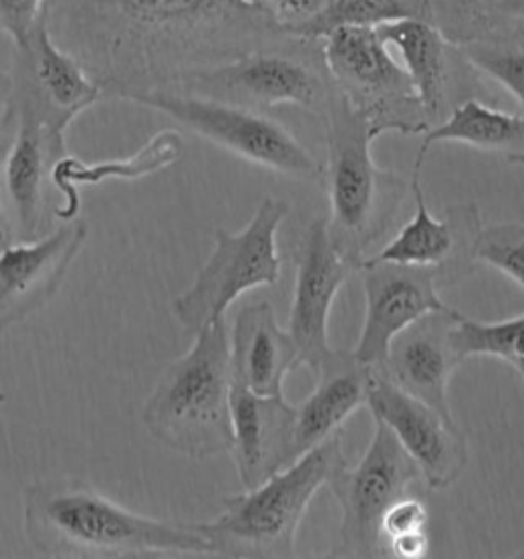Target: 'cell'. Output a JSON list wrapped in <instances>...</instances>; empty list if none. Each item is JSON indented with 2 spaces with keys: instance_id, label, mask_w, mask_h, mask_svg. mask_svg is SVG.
<instances>
[{
  "instance_id": "1",
  "label": "cell",
  "mask_w": 524,
  "mask_h": 559,
  "mask_svg": "<svg viewBox=\"0 0 524 559\" xmlns=\"http://www.w3.org/2000/svg\"><path fill=\"white\" fill-rule=\"evenodd\" d=\"M46 21L105 99L123 100L172 91L262 25L278 27L259 0H46Z\"/></svg>"
},
{
  "instance_id": "2",
  "label": "cell",
  "mask_w": 524,
  "mask_h": 559,
  "mask_svg": "<svg viewBox=\"0 0 524 559\" xmlns=\"http://www.w3.org/2000/svg\"><path fill=\"white\" fill-rule=\"evenodd\" d=\"M23 526L48 558L213 556L195 523L152 519L72 479L35 481L23 492Z\"/></svg>"
},
{
  "instance_id": "3",
  "label": "cell",
  "mask_w": 524,
  "mask_h": 559,
  "mask_svg": "<svg viewBox=\"0 0 524 559\" xmlns=\"http://www.w3.org/2000/svg\"><path fill=\"white\" fill-rule=\"evenodd\" d=\"M322 117L327 146L322 173L330 201L327 234L359 271L367 252L395 226L409 182L377 165L373 144L385 132L334 84Z\"/></svg>"
},
{
  "instance_id": "4",
  "label": "cell",
  "mask_w": 524,
  "mask_h": 559,
  "mask_svg": "<svg viewBox=\"0 0 524 559\" xmlns=\"http://www.w3.org/2000/svg\"><path fill=\"white\" fill-rule=\"evenodd\" d=\"M229 330L226 318L195 332L191 348L170 362L144 404L142 423L154 441L210 460L231 449Z\"/></svg>"
},
{
  "instance_id": "5",
  "label": "cell",
  "mask_w": 524,
  "mask_h": 559,
  "mask_svg": "<svg viewBox=\"0 0 524 559\" xmlns=\"http://www.w3.org/2000/svg\"><path fill=\"white\" fill-rule=\"evenodd\" d=\"M346 463L343 430H336L261 486L226 496L222 514L196 528L213 556L295 558L297 528L311 500Z\"/></svg>"
},
{
  "instance_id": "6",
  "label": "cell",
  "mask_w": 524,
  "mask_h": 559,
  "mask_svg": "<svg viewBox=\"0 0 524 559\" xmlns=\"http://www.w3.org/2000/svg\"><path fill=\"white\" fill-rule=\"evenodd\" d=\"M289 210L283 199L264 198L245 230H215L210 259L193 283L172 301V313L182 329L195 334L207 324L224 320L229 306L246 292L277 285V234Z\"/></svg>"
},
{
  "instance_id": "7",
  "label": "cell",
  "mask_w": 524,
  "mask_h": 559,
  "mask_svg": "<svg viewBox=\"0 0 524 559\" xmlns=\"http://www.w3.org/2000/svg\"><path fill=\"white\" fill-rule=\"evenodd\" d=\"M130 103L175 119L187 132L195 133L250 165L262 166L295 181H322L324 165H320L283 123L259 109L184 91H154L138 95Z\"/></svg>"
},
{
  "instance_id": "8",
  "label": "cell",
  "mask_w": 524,
  "mask_h": 559,
  "mask_svg": "<svg viewBox=\"0 0 524 559\" xmlns=\"http://www.w3.org/2000/svg\"><path fill=\"white\" fill-rule=\"evenodd\" d=\"M373 420L376 432L359 463H346L327 481L343 510L338 545L330 551L332 558H390L381 535V519L395 500L422 479L416 461L392 430L381 420Z\"/></svg>"
},
{
  "instance_id": "9",
  "label": "cell",
  "mask_w": 524,
  "mask_h": 559,
  "mask_svg": "<svg viewBox=\"0 0 524 559\" xmlns=\"http://www.w3.org/2000/svg\"><path fill=\"white\" fill-rule=\"evenodd\" d=\"M322 39L330 81L383 132L414 135L430 128L408 74L376 27L343 25Z\"/></svg>"
},
{
  "instance_id": "10",
  "label": "cell",
  "mask_w": 524,
  "mask_h": 559,
  "mask_svg": "<svg viewBox=\"0 0 524 559\" xmlns=\"http://www.w3.org/2000/svg\"><path fill=\"white\" fill-rule=\"evenodd\" d=\"M327 72L283 51H246L224 64L187 76L172 91L228 100L250 109L295 105L324 116L332 95Z\"/></svg>"
},
{
  "instance_id": "11",
  "label": "cell",
  "mask_w": 524,
  "mask_h": 559,
  "mask_svg": "<svg viewBox=\"0 0 524 559\" xmlns=\"http://www.w3.org/2000/svg\"><path fill=\"white\" fill-rule=\"evenodd\" d=\"M13 99L16 114L66 133L76 117L105 99L95 79L49 34L46 15L15 48Z\"/></svg>"
},
{
  "instance_id": "12",
  "label": "cell",
  "mask_w": 524,
  "mask_h": 559,
  "mask_svg": "<svg viewBox=\"0 0 524 559\" xmlns=\"http://www.w3.org/2000/svg\"><path fill=\"white\" fill-rule=\"evenodd\" d=\"M367 406L416 461L430 490H446L465 472L469 463L467 437L455 418L442 416L404 392L381 367H376Z\"/></svg>"
},
{
  "instance_id": "13",
  "label": "cell",
  "mask_w": 524,
  "mask_h": 559,
  "mask_svg": "<svg viewBox=\"0 0 524 559\" xmlns=\"http://www.w3.org/2000/svg\"><path fill=\"white\" fill-rule=\"evenodd\" d=\"M420 173L422 168H414L409 179V193L416 201L412 219L385 247L365 261L432 269L439 287H449L472 275L477 263L475 242L484 222L475 203L451 205L444 210V217L430 214Z\"/></svg>"
},
{
  "instance_id": "14",
  "label": "cell",
  "mask_w": 524,
  "mask_h": 559,
  "mask_svg": "<svg viewBox=\"0 0 524 559\" xmlns=\"http://www.w3.org/2000/svg\"><path fill=\"white\" fill-rule=\"evenodd\" d=\"M295 287L287 332L291 334L299 365L313 376L334 355L327 338L332 304L357 266L346 261L327 234L326 217H315L297 247Z\"/></svg>"
},
{
  "instance_id": "15",
  "label": "cell",
  "mask_w": 524,
  "mask_h": 559,
  "mask_svg": "<svg viewBox=\"0 0 524 559\" xmlns=\"http://www.w3.org/2000/svg\"><path fill=\"white\" fill-rule=\"evenodd\" d=\"M365 320L353 355L365 365L381 367L393 338L430 312L451 308L439 296L432 269L362 261Z\"/></svg>"
},
{
  "instance_id": "16",
  "label": "cell",
  "mask_w": 524,
  "mask_h": 559,
  "mask_svg": "<svg viewBox=\"0 0 524 559\" xmlns=\"http://www.w3.org/2000/svg\"><path fill=\"white\" fill-rule=\"evenodd\" d=\"M86 234V222L74 217L37 240L0 250V338L58 294Z\"/></svg>"
},
{
  "instance_id": "17",
  "label": "cell",
  "mask_w": 524,
  "mask_h": 559,
  "mask_svg": "<svg viewBox=\"0 0 524 559\" xmlns=\"http://www.w3.org/2000/svg\"><path fill=\"white\" fill-rule=\"evenodd\" d=\"M16 117L19 130L4 165L2 198L13 238L29 242L49 231L53 217L49 214L53 166L68 152L66 133L49 130L29 116L16 114Z\"/></svg>"
},
{
  "instance_id": "18",
  "label": "cell",
  "mask_w": 524,
  "mask_h": 559,
  "mask_svg": "<svg viewBox=\"0 0 524 559\" xmlns=\"http://www.w3.org/2000/svg\"><path fill=\"white\" fill-rule=\"evenodd\" d=\"M231 449L245 490L261 486L295 461V406L283 395H261L231 381Z\"/></svg>"
},
{
  "instance_id": "19",
  "label": "cell",
  "mask_w": 524,
  "mask_h": 559,
  "mask_svg": "<svg viewBox=\"0 0 524 559\" xmlns=\"http://www.w3.org/2000/svg\"><path fill=\"white\" fill-rule=\"evenodd\" d=\"M461 316L455 308L426 313L393 338L381 365L393 383L446 418H453L449 381L463 362L451 343V332Z\"/></svg>"
},
{
  "instance_id": "20",
  "label": "cell",
  "mask_w": 524,
  "mask_h": 559,
  "mask_svg": "<svg viewBox=\"0 0 524 559\" xmlns=\"http://www.w3.org/2000/svg\"><path fill=\"white\" fill-rule=\"evenodd\" d=\"M299 367L294 338L281 329L275 308L250 301L236 313L229 332L231 381L261 395H283L285 378Z\"/></svg>"
},
{
  "instance_id": "21",
  "label": "cell",
  "mask_w": 524,
  "mask_h": 559,
  "mask_svg": "<svg viewBox=\"0 0 524 559\" xmlns=\"http://www.w3.org/2000/svg\"><path fill=\"white\" fill-rule=\"evenodd\" d=\"M376 367L360 362L353 350H334L315 376V388L295 408V460L322 443L367 406Z\"/></svg>"
},
{
  "instance_id": "22",
  "label": "cell",
  "mask_w": 524,
  "mask_h": 559,
  "mask_svg": "<svg viewBox=\"0 0 524 559\" xmlns=\"http://www.w3.org/2000/svg\"><path fill=\"white\" fill-rule=\"evenodd\" d=\"M376 32L408 74L428 126L449 116V39L441 27L422 19H402L377 25Z\"/></svg>"
},
{
  "instance_id": "23",
  "label": "cell",
  "mask_w": 524,
  "mask_h": 559,
  "mask_svg": "<svg viewBox=\"0 0 524 559\" xmlns=\"http://www.w3.org/2000/svg\"><path fill=\"white\" fill-rule=\"evenodd\" d=\"M184 152V140L175 130H163L152 135L138 152L126 158L82 163L68 156L53 166V187L60 191L64 203L56 207V217L74 219L81 212V187H95L107 181H140L156 175L168 166L177 165Z\"/></svg>"
},
{
  "instance_id": "24",
  "label": "cell",
  "mask_w": 524,
  "mask_h": 559,
  "mask_svg": "<svg viewBox=\"0 0 524 559\" xmlns=\"http://www.w3.org/2000/svg\"><path fill=\"white\" fill-rule=\"evenodd\" d=\"M465 144L504 158L508 165L524 166V116L500 111L477 99L457 103L439 126L425 132L414 168H422L434 144Z\"/></svg>"
},
{
  "instance_id": "25",
  "label": "cell",
  "mask_w": 524,
  "mask_h": 559,
  "mask_svg": "<svg viewBox=\"0 0 524 559\" xmlns=\"http://www.w3.org/2000/svg\"><path fill=\"white\" fill-rule=\"evenodd\" d=\"M402 19L434 23V0H330L324 13L295 25L287 35L315 39L343 25L377 27Z\"/></svg>"
},
{
  "instance_id": "26",
  "label": "cell",
  "mask_w": 524,
  "mask_h": 559,
  "mask_svg": "<svg viewBox=\"0 0 524 559\" xmlns=\"http://www.w3.org/2000/svg\"><path fill=\"white\" fill-rule=\"evenodd\" d=\"M458 58L500 84L524 109V39L465 35L455 41Z\"/></svg>"
},
{
  "instance_id": "27",
  "label": "cell",
  "mask_w": 524,
  "mask_h": 559,
  "mask_svg": "<svg viewBox=\"0 0 524 559\" xmlns=\"http://www.w3.org/2000/svg\"><path fill=\"white\" fill-rule=\"evenodd\" d=\"M453 350L461 361L491 357L512 365H524V312L500 322H479L461 316L451 332Z\"/></svg>"
},
{
  "instance_id": "28",
  "label": "cell",
  "mask_w": 524,
  "mask_h": 559,
  "mask_svg": "<svg viewBox=\"0 0 524 559\" xmlns=\"http://www.w3.org/2000/svg\"><path fill=\"white\" fill-rule=\"evenodd\" d=\"M475 259L504 273L524 292V224L484 226L475 242Z\"/></svg>"
},
{
  "instance_id": "29",
  "label": "cell",
  "mask_w": 524,
  "mask_h": 559,
  "mask_svg": "<svg viewBox=\"0 0 524 559\" xmlns=\"http://www.w3.org/2000/svg\"><path fill=\"white\" fill-rule=\"evenodd\" d=\"M428 525V507L425 498L418 493H406L400 500H395L390 509L385 510L381 519V535L388 547L400 535L414 533V531H426Z\"/></svg>"
},
{
  "instance_id": "30",
  "label": "cell",
  "mask_w": 524,
  "mask_h": 559,
  "mask_svg": "<svg viewBox=\"0 0 524 559\" xmlns=\"http://www.w3.org/2000/svg\"><path fill=\"white\" fill-rule=\"evenodd\" d=\"M46 15V0H0V34L19 48Z\"/></svg>"
},
{
  "instance_id": "31",
  "label": "cell",
  "mask_w": 524,
  "mask_h": 559,
  "mask_svg": "<svg viewBox=\"0 0 524 559\" xmlns=\"http://www.w3.org/2000/svg\"><path fill=\"white\" fill-rule=\"evenodd\" d=\"M16 130H19V117H16L15 107L9 105L0 111V250L15 242L13 230L7 217L4 210V198H2V177H4V165L9 158V152L13 148Z\"/></svg>"
},
{
  "instance_id": "32",
  "label": "cell",
  "mask_w": 524,
  "mask_h": 559,
  "mask_svg": "<svg viewBox=\"0 0 524 559\" xmlns=\"http://www.w3.org/2000/svg\"><path fill=\"white\" fill-rule=\"evenodd\" d=\"M264 9L275 17L283 34H287L295 25L318 17L326 11L330 0H259Z\"/></svg>"
},
{
  "instance_id": "33",
  "label": "cell",
  "mask_w": 524,
  "mask_h": 559,
  "mask_svg": "<svg viewBox=\"0 0 524 559\" xmlns=\"http://www.w3.org/2000/svg\"><path fill=\"white\" fill-rule=\"evenodd\" d=\"M430 551V542L426 531H414L400 535L388 542V556L390 558L418 559L426 558Z\"/></svg>"
},
{
  "instance_id": "34",
  "label": "cell",
  "mask_w": 524,
  "mask_h": 559,
  "mask_svg": "<svg viewBox=\"0 0 524 559\" xmlns=\"http://www.w3.org/2000/svg\"><path fill=\"white\" fill-rule=\"evenodd\" d=\"M481 11L493 19L524 23V0H479Z\"/></svg>"
},
{
  "instance_id": "35",
  "label": "cell",
  "mask_w": 524,
  "mask_h": 559,
  "mask_svg": "<svg viewBox=\"0 0 524 559\" xmlns=\"http://www.w3.org/2000/svg\"><path fill=\"white\" fill-rule=\"evenodd\" d=\"M11 99H13V76L0 70V111L11 105Z\"/></svg>"
},
{
  "instance_id": "36",
  "label": "cell",
  "mask_w": 524,
  "mask_h": 559,
  "mask_svg": "<svg viewBox=\"0 0 524 559\" xmlns=\"http://www.w3.org/2000/svg\"><path fill=\"white\" fill-rule=\"evenodd\" d=\"M516 373H519L524 381V365H519V367H516Z\"/></svg>"
}]
</instances>
